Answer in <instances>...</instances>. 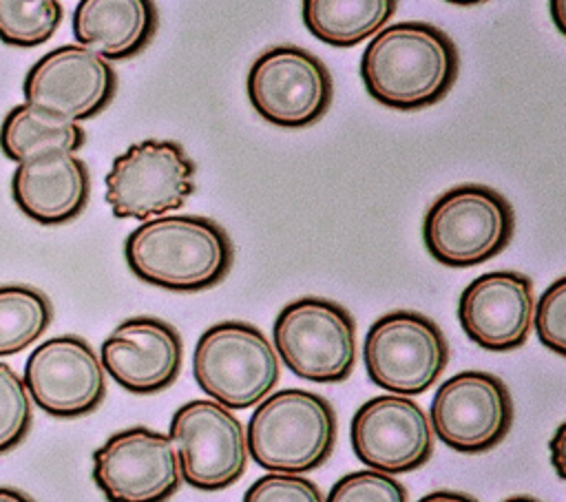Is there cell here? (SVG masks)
<instances>
[{
	"mask_svg": "<svg viewBox=\"0 0 566 502\" xmlns=\"http://www.w3.org/2000/svg\"><path fill=\"white\" fill-rule=\"evenodd\" d=\"M502 502H542L537 498H531V495H513V498H506Z\"/></svg>",
	"mask_w": 566,
	"mask_h": 502,
	"instance_id": "cell-32",
	"label": "cell"
},
{
	"mask_svg": "<svg viewBox=\"0 0 566 502\" xmlns=\"http://www.w3.org/2000/svg\"><path fill=\"white\" fill-rule=\"evenodd\" d=\"M533 281L515 270L480 274L462 290L458 301L464 334L491 352L522 347L533 327Z\"/></svg>",
	"mask_w": 566,
	"mask_h": 502,
	"instance_id": "cell-16",
	"label": "cell"
},
{
	"mask_svg": "<svg viewBox=\"0 0 566 502\" xmlns=\"http://www.w3.org/2000/svg\"><path fill=\"white\" fill-rule=\"evenodd\" d=\"M62 15L60 0H0V40L20 49L44 44Z\"/></svg>",
	"mask_w": 566,
	"mask_h": 502,
	"instance_id": "cell-23",
	"label": "cell"
},
{
	"mask_svg": "<svg viewBox=\"0 0 566 502\" xmlns=\"http://www.w3.org/2000/svg\"><path fill=\"white\" fill-rule=\"evenodd\" d=\"M51 321L53 307L44 292L29 285H0V356L33 345Z\"/></svg>",
	"mask_w": 566,
	"mask_h": 502,
	"instance_id": "cell-22",
	"label": "cell"
},
{
	"mask_svg": "<svg viewBox=\"0 0 566 502\" xmlns=\"http://www.w3.org/2000/svg\"><path fill=\"white\" fill-rule=\"evenodd\" d=\"M533 325L546 349L566 356V274L542 292L535 303Z\"/></svg>",
	"mask_w": 566,
	"mask_h": 502,
	"instance_id": "cell-26",
	"label": "cell"
},
{
	"mask_svg": "<svg viewBox=\"0 0 566 502\" xmlns=\"http://www.w3.org/2000/svg\"><path fill=\"white\" fill-rule=\"evenodd\" d=\"M181 358L179 332L157 316L126 318L99 349L106 374L130 394H157L170 387L181 372Z\"/></svg>",
	"mask_w": 566,
	"mask_h": 502,
	"instance_id": "cell-17",
	"label": "cell"
},
{
	"mask_svg": "<svg viewBox=\"0 0 566 502\" xmlns=\"http://www.w3.org/2000/svg\"><path fill=\"white\" fill-rule=\"evenodd\" d=\"M548 9H551L553 24L566 38V0H548Z\"/></svg>",
	"mask_w": 566,
	"mask_h": 502,
	"instance_id": "cell-30",
	"label": "cell"
},
{
	"mask_svg": "<svg viewBox=\"0 0 566 502\" xmlns=\"http://www.w3.org/2000/svg\"><path fill=\"white\" fill-rule=\"evenodd\" d=\"M73 35L104 60L137 55L157 31L153 0H80L73 11Z\"/></svg>",
	"mask_w": 566,
	"mask_h": 502,
	"instance_id": "cell-19",
	"label": "cell"
},
{
	"mask_svg": "<svg viewBox=\"0 0 566 502\" xmlns=\"http://www.w3.org/2000/svg\"><path fill=\"white\" fill-rule=\"evenodd\" d=\"M245 88L254 111L285 128L316 124L334 95L327 66L314 53L292 44L263 51L248 71Z\"/></svg>",
	"mask_w": 566,
	"mask_h": 502,
	"instance_id": "cell-9",
	"label": "cell"
},
{
	"mask_svg": "<svg viewBox=\"0 0 566 502\" xmlns=\"http://www.w3.org/2000/svg\"><path fill=\"white\" fill-rule=\"evenodd\" d=\"M325 502H407V489L391 473L360 469L338 478Z\"/></svg>",
	"mask_w": 566,
	"mask_h": 502,
	"instance_id": "cell-25",
	"label": "cell"
},
{
	"mask_svg": "<svg viewBox=\"0 0 566 502\" xmlns=\"http://www.w3.org/2000/svg\"><path fill=\"white\" fill-rule=\"evenodd\" d=\"M248 453L272 473H305L327 462L336 442V414L307 389L268 394L248 422Z\"/></svg>",
	"mask_w": 566,
	"mask_h": 502,
	"instance_id": "cell-3",
	"label": "cell"
},
{
	"mask_svg": "<svg viewBox=\"0 0 566 502\" xmlns=\"http://www.w3.org/2000/svg\"><path fill=\"white\" fill-rule=\"evenodd\" d=\"M168 436L179 458L181 478L195 489L219 491L245 473V429L232 409L217 400L199 398L181 405L172 414Z\"/></svg>",
	"mask_w": 566,
	"mask_h": 502,
	"instance_id": "cell-10",
	"label": "cell"
},
{
	"mask_svg": "<svg viewBox=\"0 0 566 502\" xmlns=\"http://www.w3.org/2000/svg\"><path fill=\"white\" fill-rule=\"evenodd\" d=\"M18 208L38 223L57 226L75 219L88 203L91 175L73 153H51L20 161L11 177Z\"/></svg>",
	"mask_w": 566,
	"mask_h": 502,
	"instance_id": "cell-18",
	"label": "cell"
},
{
	"mask_svg": "<svg viewBox=\"0 0 566 502\" xmlns=\"http://www.w3.org/2000/svg\"><path fill=\"white\" fill-rule=\"evenodd\" d=\"M243 502H325L321 489L301 473H265L243 493Z\"/></svg>",
	"mask_w": 566,
	"mask_h": 502,
	"instance_id": "cell-27",
	"label": "cell"
},
{
	"mask_svg": "<svg viewBox=\"0 0 566 502\" xmlns=\"http://www.w3.org/2000/svg\"><path fill=\"white\" fill-rule=\"evenodd\" d=\"M0 502H35V500L13 487H0Z\"/></svg>",
	"mask_w": 566,
	"mask_h": 502,
	"instance_id": "cell-31",
	"label": "cell"
},
{
	"mask_svg": "<svg viewBox=\"0 0 566 502\" xmlns=\"http://www.w3.org/2000/svg\"><path fill=\"white\" fill-rule=\"evenodd\" d=\"M195 161L172 139H142L113 159L106 203L119 219L161 217L195 192Z\"/></svg>",
	"mask_w": 566,
	"mask_h": 502,
	"instance_id": "cell-8",
	"label": "cell"
},
{
	"mask_svg": "<svg viewBox=\"0 0 566 502\" xmlns=\"http://www.w3.org/2000/svg\"><path fill=\"white\" fill-rule=\"evenodd\" d=\"M274 349L292 374L312 383H340L356 363V323L336 301L303 296L287 303L272 327Z\"/></svg>",
	"mask_w": 566,
	"mask_h": 502,
	"instance_id": "cell-6",
	"label": "cell"
},
{
	"mask_svg": "<svg viewBox=\"0 0 566 502\" xmlns=\"http://www.w3.org/2000/svg\"><path fill=\"white\" fill-rule=\"evenodd\" d=\"M548 451H551V462H553V469L555 473L566 480V422H562L551 442H548Z\"/></svg>",
	"mask_w": 566,
	"mask_h": 502,
	"instance_id": "cell-28",
	"label": "cell"
},
{
	"mask_svg": "<svg viewBox=\"0 0 566 502\" xmlns=\"http://www.w3.org/2000/svg\"><path fill=\"white\" fill-rule=\"evenodd\" d=\"M444 2L460 4V7H469V4H480V2H486V0H444Z\"/></svg>",
	"mask_w": 566,
	"mask_h": 502,
	"instance_id": "cell-33",
	"label": "cell"
},
{
	"mask_svg": "<svg viewBox=\"0 0 566 502\" xmlns=\"http://www.w3.org/2000/svg\"><path fill=\"white\" fill-rule=\"evenodd\" d=\"M33 405L24 380L11 365L0 363V453L18 447L31 429Z\"/></svg>",
	"mask_w": 566,
	"mask_h": 502,
	"instance_id": "cell-24",
	"label": "cell"
},
{
	"mask_svg": "<svg viewBox=\"0 0 566 502\" xmlns=\"http://www.w3.org/2000/svg\"><path fill=\"white\" fill-rule=\"evenodd\" d=\"M22 380L31 400L55 418L86 416L106 398V374L99 356L73 334L40 343L24 363Z\"/></svg>",
	"mask_w": 566,
	"mask_h": 502,
	"instance_id": "cell-13",
	"label": "cell"
},
{
	"mask_svg": "<svg viewBox=\"0 0 566 502\" xmlns=\"http://www.w3.org/2000/svg\"><path fill=\"white\" fill-rule=\"evenodd\" d=\"M281 360L268 336L243 321H221L208 327L192 354L197 385L228 409L261 402L279 383Z\"/></svg>",
	"mask_w": 566,
	"mask_h": 502,
	"instance_id": "cell-5",
	"label": "cell"
},
{
	"mask_svg": "<svg viewBox=\"0 0 566 502\" xmlns=\"http://www.w3.org/2000/svg\"><path fill=\"white\" fill-rule=\"evenodd\" d=\"M433 433L458 453L497 447L513 422V400L502 378L467 369L444 380L431 400Z\"/></svg>",
	"mask_w": 566,
	"mask_h": 502,
	"instance_id": "cell-12",
	"label": "cell"
},
{
	"mask_svg": "<svg viewBox=\"0 0 566 502\" xmlns=\"http://www.w3.org/2000/svg\"><path fill=\"white\" fill-rule=\"evenodd\" d=\"M515 215L509 199L482 184H460L427 210L422 241L442 265L471 268L497 257L511 241Z\"/></svg>",
	"mask_w": 566,
	"mask_h": 502,
	"instance_id": "cell-4",
	"label": "cell"
},
{
	"mask_svg": "<svg viewBox=\"0 0 566 502\" xmlns=\"http://www.w3.org/2000/svg\"><path fill=\"white\" fill-rule=\"evenodd\" d=\"M363 363L374 385L400 394H424L449 363L442 330L413 310L387 312L371 323L363 343Z\"/></svg>",
	"mask_w": 566,
	"mask_h": 502,
	"instance_id": "cell-7",
	"label": "cell"
},
{
	"mask_svg": "<svg viewBox=\"0 0 566 502\" xmlns=\"http://www.w3.org/2000/svg\"><path fill=\"white\" fill-rule=\"evenodd\" d=\"M117 88L108 60L82 44H62L44 53L27 73V104L80 122L104 111Z\"/></svg>",
	"mask_w": 566,
	"mask_h": 502,
	"instance_id": "cell-15",
	"label": "cell"
},
{
	"mask_svg": "<svg viewBox=\"0 0 566 502\" xmlns=\"http://www.w3.org/2000/svg\"><path fill=\"white\" fill-rule=\"evenodd\" d=\"M398 0H303L307 31L336 49H349L376 35L396 13Z\"/></svg>",
	"mask_w": 566,
	"mask_h": 502,
	"instance_id": "cell-21",
	"label": "cell"
},
{
	"mask_svg": "<svg viewBox=\"0 0 566 502\" xmlns=\"http://www.w3.org/2000/svg\"><path fill=\"white\" fill-rule=\"evenodd\" d=\"M349 438L363 464L391 475L420 469L433 453L429 416L411 396L400 394L363 402L352 418Z\"/></svg>",
	"mask_w": 566,
	"mask_h": 502,
	"instance_id": "cell-14",
	"label": "cell"
},
{
	"mask_svg": "<svg viewBox=\"0 0 566 502\" xmlns=\"http://www.w3.org/2000/svg\"><path fill=\"white\" fill-rule=\"evenodd\" d=\"M93 480L108 502H166L184 478L168 433L130 427L93 451Z\"/></svg>",
	"mask_w": 566,
	"mask_h": 502,
	"instance_id": "cell-11",
	"label": "cell"
},
{
	"mask_svg": "<svg viewBox=\"0 0 566 502\" xmlns=\"http://www.w3.org/2000/svg\"><path fill=\"white\" fill-rule=\"evenodd\" d=\"M460 55L453 40L431 22L382 27L360 55L367 93L382 106L416 111L440 102L455 84Z\"/></svg>",
	"mask_w": 566,
	"mask_h": 502,
	"instance_id": "cell-1",
	"label": "cell"
},
{
	"mask_svg": "<svg viewBox=\"0 0 566 502\" xmlns=\"http://www.w3.org/2000/svg\"><path fill=\"white\" fill-rule=\"evenodd\" d=\"M84 139L77 122L27 102L13 106L0 124V150L15 164L51 153H75Z\"/></svg>",
	"mask_w": 566,
	"mask_h": 502,
	"instance_id": "cell-20",
	"label": "cell"
},
{
	"mask_svg": "<svg viewBox=\"0 0 566 502\" xmlns=\"http://www.w3.org/2000/svg\"><path fill=\"white\" fill-rule=\"evenodd\" d=\"M418 502H478V500L469 493H462V491L440 489V491H431V493L422 495Z\"/></svg>",
	"mask_w": 566,
	"mask_h": 502,
	"instance_id": "cell-29",
	"label": "cell"
},
{
	"mask_svg": "<svg viewBox=\"0 0 566 502\" xmlns=\"http://www.w3.org/2000/svg\"><path fill=\"white\" fill-rule=\"evenodd\" d=\"M130 272L164 290L199 292L217 285L232 268L228 232L199 215H166L137 226L124 241Z\"/></svg>",
	"mask_w": 566,
	"mask_h": 502,
	"instance_id": "cell-2",
	"label": "cell"
}]
</instances>
